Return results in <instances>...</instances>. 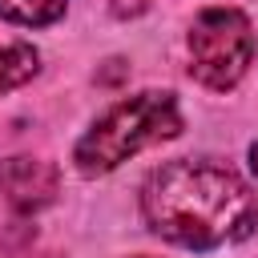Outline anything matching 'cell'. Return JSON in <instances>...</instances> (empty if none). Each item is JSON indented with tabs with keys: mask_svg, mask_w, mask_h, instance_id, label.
<instances>
[{
	"mask_svg": "<svg viewBox=\"0 0 258 258\" xmlns=\"http://www.w3.org/2000/svg\"><path fill=\"white\" fill-rule=\"evenodd\" d=\"M254 28L238 8H206L189 28V73L210 89H230L254 60Z\"/></svg>",
	"mask_w": 258,
	"mask_h": 258,
	"instance_id": "obj_3",
	"label": "cell"
},
{
	"mask_svg": "<svg viewBox=\"0 0 258 258\" xmlns=\"http://www.w3.org/2000/svg\"><path fill=\"white\" fill-rule=\"evenodd\" d=\"M181 133V113H177V101L173 93H137V97H125L117 101L77 145V169L85 177H97V173H109L117 169L125 157L141 153L145 145H157V141H169Z\"/></svg>",
	"mask_w": 258,
	"mask_h": 258,
	"instance_id": "obj_2",
	"label": "cell"
},
{
	"mask_svg": "<svg viewBox=\"0 0 258 258\" xmlns=\"http://www.w3.org/2000/svg\"><path fill=\"white\" fill-rule=\"evenodd\" d=\"M250 169H254V173H258V141H254V145H250Z\"/></svg>",
	"mask_w": 258,
	"mask_h": 258,
	"instance_id": "obj_7",
	"label": "cell"
},
{
	"mask_svg": "<svg viewBox=\"0 0 258 258\" xmlns=\"http://www.w3.org/2000/svg\"><path fill=\"white\" fill-rule=\"evenodd\" d=\"M69 0H0V16L16 24H52Z\"/></svg>",
	"mask_w": 258,
	"mask_h": 258,
	"instance_id": "obj_6",
	"label": "cell"
},
{
	"mask_svg": "<svg viewBox=\"0 0 258 258\" xmlns=\"http://www.w3.org/2000/svg\"><path fill=\"white\" fill-rule=\"evenodd\" d=\"M56 189H60L56 165H48L40 157H4L0 161V194L12 210L36 214L56 198Z\"/></svg>",
	"mask_w": 258,
	"mask_h": 258,
	"instance_id": "obj_4",
	"label": "cell"
},
{
	"mask_svg": "<svg viewBox=\"0 0 258 258\" xmlns=\"http://www.w3.org/2000/svg\"><path fill=\"white\" fill-rule=\"evenodd\" d=\"M141 214L153 234L189 250H214L254 234L258 198L230 165L177 157L149 173L141 189Z\"/></svg>",
	"mask_w": 258,
	"mask_h": 258,
	"instance_id": "obj_1",
	"label": "cell"
},
{
	"mask_svg": "<svg viewBox=\"0 0 258 258\" xmlns=\"http://www.w3.org/2000/svg\"><path fill=\"white\" fill-rule=\"evenodd\" d=\"M36 48L32 44H0V93L20 89L36 77Z\"/></svg>",
	"mask_w": 258,
	"mask_h": 258,
	"instance_id": "obj_5",
	"label": "cell"
},
{
	"mask_svg": "<svg viewBox=\"0 0 258 258\" xmlns=\"http://www.w3.org/2000/svg\"><path fill=\"white\" fill-rule=\"evenodd\" d=\"M137 258H145V254H137Z\"/></svg>",
	"mask_w": 258,
	"mask_h": 258,
	"instance_id": "obj_9",
	"label": "cell"
},
{
	"mask_svg": "<svg viewBox=\"0 0 258 258\" xmlns=\"http://www.w3.org/2000/svg\"><path fill=\"white\" fill-rule=\"evenodd\" d=\"M44 258H56V254H44Z\"/></svg>",
	"mask_w": 258,
	"mask_h": 258,
	"instance_id": "obj_8",
	"label": "cell"
}]
</instances>
